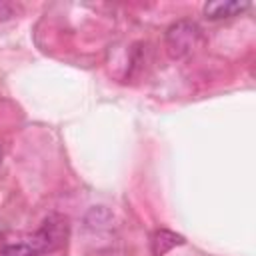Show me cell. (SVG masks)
Wrapping results in <instances>:
<instances>
[{"label":"cell","mask_w":256,"mask_h":256,"mask_svg":"<svg viewBox=\"0 0 256 256\" xmlns=\"http://www.w3.org/2000/svg\"><path fill=\"white\" fill-rule=\"evenodd\" d=\"M68 234H70V224H68V218L62 216V214H48L40 228L34 232L32 236V242L30 246L36 250V254H46V252H56L60 250L66 240H68Z\"/></svg>","instance_id":"6da1fadb"},{"label":"cell","mask_w":256,"mask_h":256,"mask_svg":"<svg viewBox=\"0 0 256 256\" xmlns=\"http://www.w3.org/2000/svg\"><path fill=\"white\" fill-rule=\"evenodd\" d=\"M202 42V30L192 20H180L166 30V46L172 58H184L192 54Z\"/></svg>","instance_id":"7a4b0ae2"},{"label":"cell","mask_w":256,"mask_h":256,"mask_svg":"<svg viewBox=\"0 0 256 256\" xmlns=\"http://www.w3.org/2000/svg\"><path fill=\"white\" fill-rule=\"evenodd\" d=\"M250 8V2H208L204 6V16L210 18V20H222V18H232V16H238L242 14L244 10Z\"/></svg>","instance_id":"3957f363"},{"label":"cell","mask_w":256,"mask_h":256,"mask_svg":"<svg viewBox=\"0 0 256 256\" xmlns=\"http://www.w3.org/2000/svg\"><path fill=\"white\" fill-rule=\"evenodd\" d=\"M184 244V238L172 230H166V228H160L152 234V240H150V250H152V256H164L166 252H170L172 248Z\"/></svg>","instance_id":"277c9868"},{"label":"cell","mask_w":256,"mask_h":256,"mask_svg":"<svg viewBox=\"0 0 256 256\" xmlns=\"http://www.w3.org/2000/svg\"><path fill=\"white\" fill-rule=\"evenodd\" d=\"M0 256H38L30 244H8L0 248Z\"/></svg>","instance_id":"5b68a950"},{"label":"cell","mask_w":256,"mask_h":256,"mask_svg":"<svg viewBox=\"0 0 256 256\" xmlns=\"http://www.w3.org/2000/svg\"><path fill=\"white\" fill-rule=\"evenodd\" d=\"M14 14V8H12V4H8V2H0V20H6V18H10Z\"/></svg>","instance_id":"8992f818"},{"label":"cell","mask_w":256,"mask_h":256,"mask_svg":"<svg viewBox=\"0 0 256 256\" xmlns=\"http://www.w3.org/2000/svg\"><path fill=\"white\" fill-rule=\"evenodd\" d=\"M0 158H2V150H0Z\"/></svg>","instance_id":"52a82bcc"}]
</instances>
